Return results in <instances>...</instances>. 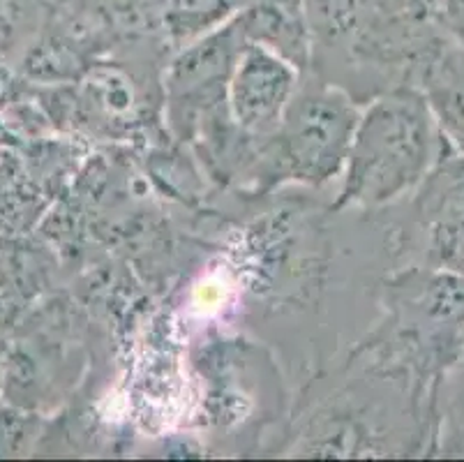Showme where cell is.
I'll return each instance as SVG.
<instances>
[{"label": "cell", "mask_w": 464, "mask_h": 462, "mask_svg": "<svg viewBox=\"0 0 464 462\" xmlns=\"http://www.w3.org/2000/svg\"><path fill=\"white\" fill-rule=\"evenodd\" d=\"M413 86L428 100L446 142L464 155V49L444 35L420 65Z\"/></svg>", "instance_id": "6"}, {"label": "cell", "mask_w": 464, "mask_h": 462, "mask_svg": "<svg viewBox=\"0 0 464 462\" xmlns=\"http://www.w3.org/2000/svg\"><path fill=\"white\" fill-rule=\"evenodd\" d=\"M432 7L446 35L464 49V0H432Z\"/></svg>", "instance_id": "7"}, {"label": "cell", "mask_w": 464, "mask_h": 462, "mask_svg": "<svg viewBox=\"0 0 464 462\" xmlns=\"http://www.w3.org/2000/svg\"><path fill=\"white\" fill-rule=\"evenodd\" d=\"M462 359H464V354H462Z\"/></svg>", "instance_id": "8"}, {"label": "cell", "mask_w": 464, "mask_h": 462, "mask_svg": "<svg viewBox=\"0 0 464 462\" xmlns=\"http://www.w3.org/2000/svg\"><path fill=\"white\" fill-rule=\"evenodd\" d=\"M395 269L425 266L464 275V155L449 142L423 183L377 213Z\"/></svg>", "instance_id": "4"}, {"label": "cell", "mask_w": 464, "mask_h": 462, "mask_svg": "<svg viewBox=\"0 0 464 462\" xmlns=\"http://www.w3.org/2000/svg\"><path fill=\"white\" fill-rule=\"evenodd\" d=\"M298 82V70L285 54L250 37L227 82L231 123L250 139H266L282 121Z\"/></svg>", "instance_id": "5"}, {"label": "cell", "mask_w": 464, "mask_h": 462, "mask_svg": "<svg viewBox=\"0 0 464 462\" xmlns=\"http://www.w3.org/2000/svg\"><path fill=\"white\" fill-rule=\"evenodd\" d=\"M361 104L310 72L298 82L282 121L256 143L246 181L256 192L282 183L324 188L340 178Z\"/></svg>", "instance_id": "3"}, {"label": "cell", "mask_w": 464, "mask_h": 462, "mask_svg": "<svg viewBox=\"0 0 464 462\" xmlns=\"http://www.w3.org/2000/svg\"><path fill=\"white\" fill-rule=\"evenodd\" d=\"M310 65L356 104L416 82L446 35L432 0H303Z\"/></svg>", "instance_id": "1"}, {"label": "cell", "mask_w": 464, "mask_h": 462, "mask_svg": "<svg viewBox=\"0 0 464 462\" xmlns=\"http://www.w3.org/2000/svg\"><path fill=\"white\" fill-rule=\"evenodd\" d=\"M444 143L419 86L404 84L372 97L358 113L331 209L342 213L391 209L423 183Z\"/></svg>", "instance_id": "2"}]
</instances>
